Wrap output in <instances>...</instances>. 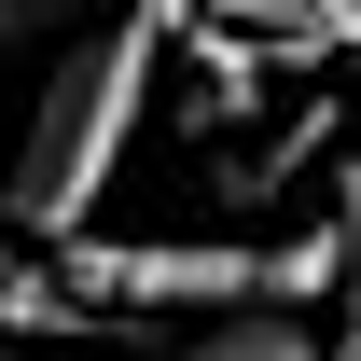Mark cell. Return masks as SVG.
<instances>
[{"label":"cell","mask_w":361,"mask_h":361,"mask_svg":"<svg viewBox=\"0 0 361 361\" xmlns=\"http://www.w3.org/2000/svg\"><path fill=\"white\" fill-rule=\"evenodd\" d=\"M180 42H195V0H111L84 42L56 56L42 111H28L14 167H0V223L28 236V250H56L70 223L111 209V180H126L139 126H153V70H167Z\"/></svg>","instance_id":"obj_1"},{"label":"cell","mask_w":361,"mask_h":361,"mask_svg":"<svg viewBox=\"0 0 361 361\" xmlns=\"http://www.w3.org/2000/svg\"><path fill=\"white\" fill-rule=\"evenodd\" d=\"M111 361H334L306 334V306H195V319H126L111 334Z\"/></svg>","instance_id":"obj_2"},{"label":"cell","mask_w":361,"mask_h":361,"mask_svg":"<svg viewBox=\"0 0 361 361\" xmlns=\"http://www.w3.org/2000/svg\"><path fill=\"white\" fill-rule=\"evenodd\" d=\"M56 334H70V348H111L126 319H111V306H84V292H70V278H56L42 250L14 236V250H0V348H56Z\"/></svg>","instance_id":"obj_3"},{"label":"cell","mask_w":361,"mask_h":361,"mask_svg":"<svg viewBox=\"0 0 361 361\" xmlns=\"http://www.w3.org/2000/svg\"><path fill=\"white\" fill-rule=\"evenodd\" d=\"M319 139H334V97H306V111L278 126V153H236V167H223V195H250V209H264V195H292V180L319 167Z\"/></svg>","instance_id":"obj_4"},{"label":"cell","mask_w":361,"mask_h":361,"mask_svg":"<svg viewBox=\"0 0 361 361\" xmlns=\"http://www.w3.org/2000/svg\"><path fill=\"white\" fill-rule=\"evenodd\" d=\"M334 278H348V306H361V153H348V180H334Z\"/></svg>","instance_id":"obj_5"},{"label":"cell","mask_w":361,"mask_h":361,"mask_svg":"<svg viewBox=\"0 0 361 361\" xmlns=\"http://www.w3.org/2000/svg\"><path fill=\"white\" fill-rule=\"evenodd\" d=\"M42 14H56V0H0V42H28V28H42Z\"/></svg>","instance_id":"obj_6"},{"label":"cell","mask_w":361,"mask_h":361,"mask_svg":"<svg viewBox=\"0 0 361 361\" xmlns=\"http://www.w3.org/2000/svg\"><path fill=\"white\" fill-rule=\"evenodd\" d=\"M0 361H14V348H0Z\"/></svg>","instance_id":"obj_7"}]
</instances>
